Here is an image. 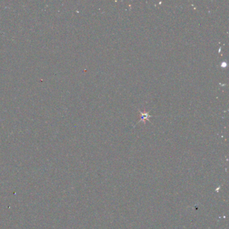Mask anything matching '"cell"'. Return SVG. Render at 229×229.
<instances>
[{
	"label": "cell",
	"instance_id": "cell-1",
	"mask_svg": "<svg viewBox=\"0 0 229 229\" xmlns=\"http://www.w3.org/2000/svg\"><path fill=\"white\" fill-rule=\"evenodd\" d=\"M140 114H141V117H140V120L138 122H143L144 124H145V120H149V118H150V117H151V116L149 115L148 112H146L145 111H143V112H142V111H140Z\"/></svg>",
	"mask_w": 229,
	"mask_h": 229
}]
</instances>
